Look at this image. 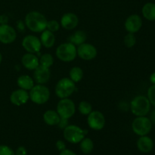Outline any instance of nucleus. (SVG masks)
Masks as SVG:
<instances>
[{
  "instance_id": "nucleus-1",
  "label": "nucleus",
  "mask_w": 155,
  "mask_h": 155,
  "mask_svg": "<svg viewBox=\"0 0 155 155\" xmlns=\"http://www.w3.org/2000/svg\"><path fill=\"white\" fill-rule=\"evenodd\" d=\"M46 18L42 13L36 11H32L27 14L24 20L26 27L34 33H42L46 30Z\"/></svg>"
},
{
  "instance_id": "nucleus-2",
  "label": "nucleus",
  "mask_w": 155,
  "mask_h": 155,
  "mask_svg": "<svg viewBox=\"0 0 155 155\" xmlns=\"http://www.w3.org/2000/svg\"><path fill=\"white\" fill-rule=\"evenodd\" d=\"M130 110L136 117L146 116L151 110V103L145 95H137L130 103Z\"/></svg>"
},
{
  "instance_id": "nucleus-3",
  "label": "nucleus",
  "mask_w": 155,
  "mask_h": 155,
  "mask_svg": "<svg viewBox=\"0 0 155 155\" xmlns=\"http://www.w3.org/2000/svg\"><path fill=\"white\" fill-rule=\"evenodd\" d=\"M50 91L44 84L34 85L29 91L30 99L36 104H44L49 100Z\"/></svg>"
},
{
  "instance_id": "nucleus-4",
  "label": "nucleus",
  "mask_w": 155,
  "mask_h": 155,
  "mask_svg": "<svg viewBox=\"0 0 155 155\" xmlns=\"http://www.w3.org/2000/svg\"><path fill=\"white\" fill-rule=\"evenodd\" d=\"M56 56L63 62H71L77 58V46L71 42H64L57 47L55 51Z\"/></svg>"
},
{
  "instance_id": "nucleus-5",
  "label": "nucleus",
  "mask_w": 155,
  "mask_h": 155,
  "mask_svg": "<svg viewBox=\"0 0 155 155\" xmlns=\"http://www.w3.org/2000/svg\"><path fill=\"white\" fill-rule=\"evenodd\" d=\"M76 89V83L68 77H64L57 83L54 92L56 95L61 99L69 98L75 92Z\"/></svg>"
},
{
  "instance_id": "nucleus-6",
  "label": "nucleus",
  "mask_w": 155,
  "mask_h": 155,
  "mask_svg": "<svg viewBox=\"0 0 155 155\" xmlns=\"http://www.w3.org/2000/svg\"><path fill=\"white\" fill-rule=\"evenodd\" d=\"M88 133L86 130H83L76 125H68L64 129L63 136L65 140L72 144L80 143Z\"/></svg>"
},
{
  "instance_id": "nucleus-7",
  "label": "nucleus",
  "mask_w": 155,
  "mask_h": 155,
  "mask_svg": "<svg viewBox=\"0 0 155 155\" xmlns=\"http://www.w3.org/2000/svg\"><path fill=\"white\" fill-rule=\"evenodd\" d=\"M152 123L146 116L136 117L132 123V130L139 136H147L152 129Z\"/></svg>"
},
{
  "instance_id": "nucleus-8",
  "label": "nucleus",
  "mask_w": 155,
  "mask_h": 155,
  "mask_svg": "<svg viewBox=\"0 0 155 155\" xmlns=\"http://www.w3.org/2000/svg\"><path fill=\"white\" fill-rule=\"evenodd\" d=\"M56 111L61 118L70 119L76 112V105L74 101L70 98H61L57 104Z\"/></svg>"
},
{
  "instance_id": "nucleus-9",
  "label": "nucleus",
  "mask_w": 155,
  "mask_h": 155,
  "mask_svg": "<svg viewBox=\"0 0 155 155\" xmlns=\"http://www.w3.org/2000/svg\"><path fill=\"white\" fill-rule=\"evenodd\" d=\"M87 124L93 130H101L105 126V117L99 110H92L87 117Z\"/></svg>"
},
{
  "instance_id": "nucleus-10",
  "label": "nucleus",
  "mask_w": 155,
  "mask_h": 155,
  "mask_svg": "<svg viewBox=\"0 0 155 155\" xmlns=\"http://www.w3.org/2000/svg\"><path fill=\"white\" fill-rule=\"evenodd\" d=\"M77 55L84 61H92L96 58L98 51L95 45L90 43H84L78 45L77 48Z\"/></svg>"
},
{
  "instance_id": "nucleus-11",
  "label": "nucleus",
  "mask_w": 155,
  "mask_h": 155,
  "mask_svg": "<svg viewBox=\"0 0 155 155\" xmlns=\"http://www.w3.org/2000/svg\"><path fill=\"white\" fill-rule=\"evenodd\" d=\"M22 47L29 53H39L42 48L40 39L34 35H27L23 39Z\"/></svg>"
},
{
  "instance_id": "nucleus-12",
  "label": "nucleus",
  "mask_w": 155,
  "mask_h": 155,
  "mask_svg": "<svg viewBox=\"0 0 155 155\" xmlns=\"http://www.w3.org/2000/svg\"><path fill=\"white\" fill-rule=\"evenodd\" d=\"M17 32L14 27L8 24L0 25V42L3 44H11L15 41Z\"/></svg>"
},
{
  "instance_id": "nucleus-13",
  "label": "nucleus",
  "mask_w": 155,
  "mask_h": 155,
  "mask_svg": "<svg viewBox=\"0 0 155 155\" xmlns=\"http://www.w3.org/2000/svg\"><path fill=\"white\" fill-rule=\"evenodd\" d=\"M125 29L128 33H136L140 30L142 27V19L139 15H132L126 19Z\"/></svg>"
},
{
  "instance_id": "nucleus-14",
  "label": "nucleus",
  "mask_w": 155,
  "mask_h": 155,
  "mask_svg": "<svg viewBox=\"0 0 155 155\" xmlns=\"http://www.w3.org/2000/svg\"><path fill=\"white\" fill-rule=\"evenodd\" d=\"M50 77H51L50 68L39 65L34 70L33 78L35 83H36L37 84H45L47 82H48Z\"/></svg>"
},
{
  "instance_id": "nucleus-15",
  "label": "nucleus",
  "mask_w": 155,
  "mask_h": 155,
  "mask_svg": "<svg viewBox=\"0 0 155 155\" xmlns=\"http://www.w3.org/2000/svg\"><path fill=\"white\" fill-rule=\"evenodd\" d=\"M30 99L28 91L18 89L12 92L10 95V101L16 106H21L26 104Z\"/></svg>"
},
{
  "instance_id": "nucleus-16",
  "label": "nucleus",
  "mask_w": 155,
  "mask_h": 155,
  "mask_svg": "<svg viewBox=\"0 0 155 155\" xmlns=\"http://www.w3.org/2000/svg\"><path fill=\"white\" fill-rule=\"evenodd\" d=\"M79 24V18L77 15L71 12L64 14L61 18L60 24L64 29L71 30L75 29Z\"/></svg>"
},
{
  "instance_id": "nucleus-17",
  "label": "nucleus",
  "mask_w": 155,
  "mask_h": 155,
  "mask_svg": "<svg viewBox=\"0 0 155 155\" xmlns=\"http://www.w3.org/2000/svg\"><path fill=\"white\" fill-rule=\"evenodd\" d=\"M21 64L27 70L34 71L39 65V58L33 53H26L21 58Z\"/></svg>"
},
{
  "instance_id": "nucleus-18",
  "label": "nucleus",
  "mask_w": 155,
  "mask_h": 155,
  "mask_svg": "<svg viewBox=\"0 0 155 155\" xmlns=\"http://www.w3.org/2000/svg\"><path fill=\"white\" fill-rule=\"evenodd\" d=\"M137 148L141 152L149 153L154 148V142L148 136H140L137 141Z\"/></svg>"
},
{
  "instance_id": "nucleus-19",
  "label": "nucleus",
  "mask_w": 155,
  "mask_h": 155,
  "mask_svg": "<svg viewBox=\"0 0 155 155\" xmlns=\"http://www.w3.org/2000/svg\"><path fill=\"white\" fill-rule=\"evenodd\" d=\"M40 42L42 46L45 47L47 48H50L54 46L55 43V36L54 33L49 31L48 30H45L42 32V34L40 36Z\"/></svg>"
},
{
  "instance_id": "nucleus-20",
  "label": "nucleus",
  "mask_w": 155,
  "mask_h": 155,
  "mask_svg": "<svg viewBox=\"0 0 155 155\" xmlns=\"http://www.w3.org/2000/svg\"><path fill=\"white\" fill-rule=\"evenodd\" d=\"M17 83L20 89L30 91L34 86L35 81L33 77L29 75H21L17 80Z\"/></svg>"
},
{
  "instance_id": "nucleus-21",
  "label": "nucleus",
  "mask_w": 155,
  "mask_h": 155,
  "mask_svg": "<svg viewBox=\"0 0 155 155\" xmlns=\"http://www.w3.org/2000/svg\"><path fill=\"white\" fill-rule=\"evenodd\" d=\"M61 117L57 111L48 110L43 114V120L48 126H57L60 122Z\"/></svg>"
},
{
  "instance_id": "nucleus-22",
  "label": "nucleus",
  "mask_w": 155,
  "mask_h": 155,
  "mask_svg": "<svg viewBox=\"0 0 155 155\" xmlns=\"http://www.w3.org/2000/svg\"><path fill=\"white\" fill-rule=\"evenodd\" d=\"M86 39H87V35L83 30H77V31L74 32L69 38H68V40L69 42H71L72 44H74L76 46H78V45H81V44L86 42Z\"/></svg>"
},
{
  "instance_id": "nucleus-23",
  "label": "nucleus",
  "mask_w": 155,
  "mask_h": 155,
  "mask_svg": "<svg viewBox=\"0 0 155 155\" xmlns=\"http://www.w3.org/2000/svg\"><path fill=\"white\" fill-rule=\"evenodd\" d=\"M142 13L144 18L149 21H155V3L148 2L142 7Z\"/></svg>"
},
{
  "instance_id": "nucleus-24",
  "label": "nucleus",
  "mask_w": 155,
  "mask_h": 155,
  "mask_svg": "<svg viewBox=\"0 0 155 155\" xmlns=\"http://www.w3.org/2000/svg\"><path fill=\"white\" fill-rule=\"evenodd\" d=\"M69 78L77 83L81 81L83 78V71L80 67H74L69 72Z\"/></svg>"
},
{
  "instance_id": "nucleus-25",
  "label": "nucleus",
  "mask_w": 155,
  "mask_h": 155,
  "mask_svg": "<svg viewBox=\"0 0 155 155\" xmlns=\"http://www.w3.org/2000/svg\"><path fill=\"white\" fill-rule=\"evenodd\" d=\"M80 143V150L85 154H89L93 151L94 143L89 138H84Z\"/></svg>"
},
{
  "instance_id": "nucleus-26",
  "label": "nucleus",
  "mask_w": 155,
  "mask_h": 155,
  "mask_svg": "<svg viewBox=\"0 0 155 155\" xmlns=\"http://www.w3.org/2000/svg\"><path fill=\"white\" fill-rule=\"evenodd\" d=\"M54 64V58L49 53H45L39 58V65L50 68Z\"/></svg>"
},
{
  "instance_id": "nucleus-27",
  "label": "nucleus",
  "mask_w": 155,
  "mask_h": 155,
  "mask_svg": "<svg viewBox=\"0 0 155 155\" xmlns=\"http://www.w3.org/2000/svg\"><path fill=\"white\" fill-rule=\"evenodd\" d=\"M78 110L82 115L88 116L92 111V106L87 101H82L78 105Z\"/></svg>"
},
{
  "instance_id": "nucleus-28",
  "label": "nucleus",
  "mask_w": 155,
  "mask_h": 155,
  "mask_svg": "<svg viewBox=\"0 0 155 155\" xmlns=\"http://www.w3.org/2000/svg\"><path fill=\"white\" fill-rule=\"evenodd\" d=\"M124 45L127 47V48H133L136 43V37L135 36V33H128L124 39Z\"/></svg>"
},
{
  "instance_id": "nucleus-29",
  "label": "nucleus",
  "mask_w": 155,
  "mask_h": 155,
  "mask_svg": "<svg viewBox=\"0 0 155 155\" xmlns=\"http://www.w3.org/2000/svg\"><path fill=\"white\" fill-rule=\"evenodd\" d=\"M61 24L56 20H51V21H48L47 22V26H46V30H49V31L54 33V32L58 31L59 29H60Z\"/></svg>"
},
{
  "instance_id": "nucleus-30",
  "label": "nucleus",
  "mask_w": 155,
  "mask_h": 155,
  "mask_svg": "<svg viewBox=\"0 0 155 155\" xmlns=\"http://www.w3.org/2000/svg\"><path fill=\"white\" fill-rule=\"evenodd\" d=\"M147 98L149 100L151 104L155 107V84L150 86L147 92Z\"/></svg>"
},
{
  "instance_id": "nucleus-31",
  "label": "nucleus",
  "mask_w": 155,
  "mask_h": 155,
  "mask_svg": "<svg viewBox=\"0 0 155 155\" xmlns=\"http://www.w3.org/2000/svg\"><path fill=\"white\" fill-rule=\"evenodd\" d=\"M0 155H15V152L7 145H0Z\"/></svg>"
},
{
  "instance_id": "nucleus-32",
  "label": "nucleus",
  "mask_w": 155,
  "mask_h": 155,
  "mask_svg": "<svg viewBox=\"0 0 155 155\" xmlns=\"http://www.w3.org/2000/svg\"><path fill=\"white\" fill-rule=\"evenodd\" d=\"M56 148L59 151H62L63 150L66 149V145L65 142L62 140H58L56 142Z\"/></svg>"
},
{
  "instance_id": "nucleus-33",
  "label": "nucleus",
  "mask_w": 155,
  "mask_h": 155,
  "mask_svg": "<svg viewBox=\"0 0 155 155\" xmlns=\"http://www.w3.org/2000/svg\"><path fill=\"white\" fill-rule=\"evenodd\" d=\"M15 155H27V151L25 147L20 146L17 148Z\"/></svg>"
},
{
  "instance_id": "nucleus-34",
  "label": "nucleus",
  "mask_w": 155,
  "mask_h": 155,
  "mask_svg": "<svg viewBox=\"0 0 155 155\" xmlns=\"http://www.w3.org/2000/svg\"><path fill=\"white\" fill-rule=\"evenodd\" d=\"M68 125H69V124H68V120L64 119V118H61L60 122L58 124V126L61 129H63V130Z\"/></svg>"
},
{
  "instance_id": "nucleus-35",
  "label": "nucleus",
  "mask_w": 155,
  "mask_h": 155,
  "mask_svg": "<svg viewBox=\"0 0 155 155\" xmlns=\"http://www.w3.org/2000/svg\"><path fill=\"white\" fill-rule=\"evenodd\" d=\"M8 22V18L7 15H2L0 16V24H7Z\"/></svg>"
},
{
  "instance_id": "nucleus-36",
  "label": "nucleus",
  "mask_w": 155,
  "mask_h": 155,
  "mask_svg": "<svg viewBox=\"0 0 155 155\" xmlns=\"http://www.w3.org/2000/svg\"><path fill=\"white\" fill-rule=\"evenodd\" d=\"M59 155H77V154H76V153H74V151H71V150L64 149L62 151H61L60 154Z\"/></svg>"
},
{
  "instance_id": "nucleus-37",
  "label": "nucleus",
  "mask_w": 155,
  "mask_h": 155,
  "mask_svg": "<svg viewBox=\"0 0 155 155\" xmlns=\"http://www.w3.org/2000/svg\"><path fill=\"white\" fill-rule=\"evenodd\" d=\"M23 23L24 22H23L22 21H18V22H17V27H18V30H21V31L24 30V25Z\"/></svg>"
},
{
  "instance_id": "nucleus-38",
  "label": "nucleus",
  "mask_w": 155,
  "mask_h": 155,
  "mask_svg": "<svg viewBox=\"0 0 155 155\" xmlns=\"http://www.w3.org/2000/svg\"><path fill=\"white\" fill-rule=\"evenodd\" d=\"M151 123H152V124H154V125H155V110H154V111L151 113Z\"/></svg>"
},
{
  "instance_id": "nucleus-39",
  "label": "nucleus",
  "mask_w": 155,
  "mask_h": 155,
  "mask_svg": "<svg viewBox=\"0 0 155 155\" xmlns=\"http://www.w3.org/2000/svg\"><path fill=\"white\" fill-rule=\"evenodd\" d=\"M150 80H151V82L153 84H155V73H153L151 74V77H150Z\"/></svg>"
},
{
  "instance_id": "nucleus-40",
  "label": "nucleus",
  "mask_w": 155,
  "mask_h": 155,
  "mask_svg": "<svg viewBox=\"0 0 155 155\" xmlns=\"http://www.w3.org/2000/svg\"><path fill=\"white\" fill-rule=\"evenodd\" d=\"M2 54L0 53V64H1L2 63Z\"/></svg>"
}]
</instances>
